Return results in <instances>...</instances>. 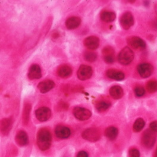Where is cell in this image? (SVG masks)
<instances>
[{
    "mask_svg": "<svg viewBox=\"0 0 157 157\" xmlns=\"http://www.w3.org/2000/svg\"><path fill=\"white\" fill-rule=\"evenodd\" d=\"M156 142L155 133L151 130H147L144 132L142 136V142L143 145L148 149L153 147Z\"/></svg>",
    "mask_w": 157,
    "mask_h": 157,
    "instance_id": "cell-3",
    "label": "cell"
},
{
    "mask_svg": "<svg viewBox=\"0 0 157 157\" xmlns=\"http://www.w3.org/2000/svg\"><path fill=\"white\" fill-rule=\"evenodd\" d=\"M106 74L109 78L117 81L123 80L125 77L124 74L122 71L115 69H109L107 71Z\"/></svg>",
    "mask_w": 157,
    "mask_h": 157,
    "instance_id": "cell-17",
    "label": "cell"
},
{
    "mask_svg": "<svg viewBox=\"0 0 157 157\" xmlns=\"http://www.w3.org/2000/svg\"><path fill=\"white\" fill-rule=\"evenodd\" d=\"M147 89L149 93H154L157 91V81L150 80L147 83Z\"/></svg>",
    "mask_w": 157,
    "mask_h": 157,
    "instance_id": "cell-27",
    "label": "cell"
},
{
    "mask_svg": "<svg viewBox=\"0 0 157 157\" xmlns=\"http://www.w3.org/2000/svg\"><path fill=\"white\" fill-rule=\"evenodd\" d=\"M36 118L41 122H44L48 120L51 116V111L49 108L42 107L37 109L35 111Z\"/></svg>",
    "mask_w": 157,
    "mask_h": 157,
    "instance_id": "cell-8",
    "label": "cell"
},
{
    "mask_svg": "<svg viewBox=\"0 0 157 157\" xmlns=\"http://www.w3.org/2000/svg\"><path fill=\"white\" fill-rule=\"evenodd\" d=\"M121 27L125 30L129 29L134 24V18L130 12L124 13L120 20Z\"/></svg>",
    "mask_w": 157,
    "mask_h": 157,
    "instance_id": "cell-6",
    "label": "cell"
},
{
    "mask_svg": "<svg viewBox=\"0 0 157 157\" xmlns=\"http://www.w3.org/2000/svg\"><path fill=\"white\" fill-rule=\"evenodd\" d=\"M31 109V106L30 104H27L25 105V107L24 108V111H23V121L26 124L28 123V120H29V117L30 111Z\"/></svg>",
    "mask_w": 157,
    "mask_h": 157,
    "instance_id": "cell-28",
    "label": "cell"
},
{
    "mask_svg": "<svg viewBox=\"0 0 157 157\" xmlns=\"http://www.w3.org/2000/svg\"><path fill=\"white\" fill-rule=\"evenodd\" d=\"M81 23L80 17L73 16L69 18L66 21V26L68 29H75L79 26Z\"/></svg>",
    "mask_w": 157,
    "mask_h": 157,
    "instance_id": "cell-20",
    "label": "cell"
},
{
    "mask_svg": "<svg viewBox=\"0 0 157 157\" xmlns=\"http://www.w3.org/2000/svg\"><path fill=\"white\" fill-rule=\"evenodd\" d=\"M155 11L157 12V4L156 5V6H155Z\"/></svg>",
    "mask_w": 157,
    "mask_h": 157,
    "instance_id": "cell-34",
    "label": "cell"
},
{
    "mask_svg": "<svg viewBox=\"0 0 157 157\" xmlns=\"http://www.w3.org/2000/svg\"><path fill=\"white\" fill-rule=\"evenodd\" d=\"M93 71L91 67L87 65H81L78 69L77 75L80 80H86L92 76Z\"/></svg>",
    "mask_w": 157,
    "mask_h": 157,
    "instance_id": "cell-7",
    "label": "cell"
},
{
    "mask_svg": "<svg viewBox=\"0 0 157 157\" xmlns=\"http://www.w3.org/2000/svg\"><path fill=\"white\" fill-rule=\"evenodd\" d=\"M154 67L149 63H142L138 66L137 71L139 75L143 78H147L153 73Z\"/></svg>",
    "mask_w": 157,
    "mask_h": 157,
    "instance_id": "cell-9",
    "label": "cell"
},
{
    "mask_svg": "<svg viewBox=\"0 0 157 157\" xmlns=\"http://www.w3.org/2000/svg\"><path fill=\"white\" fill-rule=\"evenodd\" d=\"M83 58L88 62L93 63L97 59V55L94 52L86 51L83 54Z\"/></svg>",
    "mask_w": 157,
    "mask_h": 157,
    "instance_id": "cell-26",
    "label": "cell"
},
{
    "mask_svg": "<svg viewBox=\"0 0 157 157\" xmlns=\"http://www.w3.org/2000/svg\"><path fill=\"white\" fill-rule=\"evenodd\" d=\"M135 95L137 97H142L145 94V90L142 86H136L134 90Z\"/></svg>",
    "mask_w": 157,
    "mask_h": 157,
    "instance_id": "cell-29",
    "label": "cell"
},
{
    "mask_svg": "<svg viewBox=\"0 0 157 157\" xmlns=\"http://www.w3.org/2000/svg\"><path fill=\"white\" fill-rule=\"evenodd\" d=\"M118 133V130L117 128H115L114 126L108 127L105 130V136L111 140H115L117 137Z\"/></svg>",
    "mask_w": 157,
    "mask_h": 157,
    "instance_id": "cell-21",
    "label": "cell"
},
{
    "mask_svg": "<svg viewBox=\"0 0 157 157\" xmlns=\"http://www.w3.org/2000/svg\"><path fill=\"white\" fill-rule=\"evenodd\" d=\"M111 106V103L105 101H101L96 105V108L99 112H104L108 109Z\"/></svg>",
    "mask_w": 157,
    "mask_h": 157,
    "instance_id": "cell-24",
    "label": "cell"
},
{
    "mask_svg": "<svg viewBox=\"0 0 157 157\" xmlns=\"http://www.w3.org/2000/svg\"><path fill=\"white\" fill-rule=\"evenodd\" d=\"M140 154L136 148H132L129 151V157H140Z\"/></svg>",
    "mask_w": 157,
    "mask_h": 157,
    "instance_id": "cell-30",
    "label": "cell"
},
{
    "mask_svg": "<svg viewBox=\"0 0 157 157\" xmlns=\"http://www.w3.org/2000/svg\"><path fill=\"white\" fill-rule=\"evenodd\" d=\"M16 142L20 147L27 145L29 143V138L27 133L23 130L19 132L16 136Z\"/></svg>",
    "mask_w": 157,
    "mask_h": 157,
    "instance_id": "cell-16",
    "label": "cell"
},
{
    "mask_svg": "<svg viewBox=\"0 0 157 157\" xmlns=\"http://www.w3.org/2000/svg\"><path fill=\"white\" fill-rule=\"evenodd\" d=\"M55 134L59 139H65L70 136L71 131L70 129L66 126L59 125L55 128Z\"/></svg>",
    "mask_w": 157,
    "mask_h": 157,
    "instance_id": "cell-11",
    "label": "cell"
},
{
    "mask_svg": "<svg viewBox=\"0 0 157 157\" xmlns=\"http://www.w3.org/2000/svg\"><path fill=\"white\" fill-rule=\"evenodd\" d=\"M77 157H88V154L86 151H80L77 155Z\"/></svg>",
    "mask_w": 157,
    "mask_h": 157,
    "instance_id": "cell-32",
    "label": "cell"
},
{
    "mask_svg": "<svg viewBox=\"0 0 157 157\" xmlns=\"http://www.w3.org/2000/svg\"><path fill=\"white\" fill-rule=\"evenodd\" d=\"M82 137L89 142H97L101 137V133L96 128H89L82 133Z\"/></svg>",
    "mask_w": 157,
    "mask_h": 157,
    "instance_id": "cell-4",
    "label": "cell"
},
{
    "mask_svg": "<svg viewBox=\"0 0 157 157\" xmlns=\"http://www.w3.org/2000/svg\"><path fill=\"white\" fill-rule=\"evenodd\" d=\"M134 59V53L129 47H124L122 49L118 56V60L123 65H128L130 64Z\"/></svg>",
    "mask_w": 157,
    "mask_h": 157,
    "instance_id": "cell-2",
    "label": "cell"
},
{
    "mask_svg": "<svg viewBox=\"0 0 157 157\" xmlns=\"http://www.w3.org/2000/svg\"><path fill=\"white\" fill-rule=\"evenodd\" d=\"M154 157H157V149H155V153H154Z\"/></svg>",
    "mask_w": 157,
    "mask_h": 157,
    "instance_id": "cell-33",
    "label": "cell"
},
{
    "mask_svg": "<svg viewBox=\"0 0 157 157\" xmlns=\"http://www.w3.org/2000/svg\"><path fill=\"white\" fill-rule=\"evenodd\" d=\"M73 113L74 116L80 121L87 120L92 116V113L90 110L80 107H76L74 108Z\"/></svg>",
    "mask_w": 157,
    "mask_h": 157,
    "instance_id": "cell-5",
    "label": "cell"
},
{
    "mask_svg": "<svg viewBox=\"0 0 157 157\" xmlns=\"http://www.w3.org/2000/svg\"><path fill=\"white\" fill-rule=\"evenodd\" d=\"M145 126V121L142 118H139L136 120L133 124V128L135 132H140Z\"/></svg>",
    "mask_w": 157,
    "mask_h": 157,
    "instance_id": "cell-23",
    "label": "cell"
},
{
    "mask_svg": "<svg viewBox=\"0 0 157 157\" xmlns=\"http://www.w3.org/2000/svg\"><path fill=\"white\" fill-rule=\"evenodd\" d=\"M109 94L113 99H119L123 97V89L118 85L113 86L109 89Z\"/></svg>",
    "mask_w": 157,
    "mask_h": 157,
    "instance_id": "cell-18",
    "label": "cell"
},
{
    "mask_svg": "<svg viewBox=\"0 0 157 157\" xmlns=\"http://www.w3.org/2000/svg\"><path fill=\"white\" fill-rule=\"evenodd\" d=\"M116 14L113 11H103L101 14V20L107 23L113 21L114 20L116 19Z\"/></svg>",
    "mask_w": 157,
    "mask_h": 157,
    "instance_id": "cell-22",
    "label": "cell"
},
{
    "mask_svg": "<svg viewBox=\"0 0 157 157\" xmlns=\"http://www.w3.org/2000/svg\"><path fill=\"white\" fill-rule=\"evenodd\" d=\"M83 44L85 46L90 50L97 49L99 45V40L95 36H90L84 40Z\"/></svg>",
    "mask_w": 157,
    "mask_h": 157,
    "instance_id": "cell-12",
    "label": "cell"
},
{
    "mask_svg": "<svg viewBox=\"0 0 157 157\" xmlns=\"http://www.w3.org/2000/svg\"><path fill=\"white\" fill-rule=\"evenodd\" d=\"M128 44L136 49H144L146 48V43L142 39L137 36H131L127 39Z\"/></svg>",
    "mask_w": 157,
    "mask_h": 157,
    "instance_id": "cell-10",
    "label": "cell"
},
{
    "mask_svg": "<svg viewBox=\"0 0 157 157\" xmlns=\"http://www.w3.org/2000/svg\"><path fill=\"white\" fill-rule=\"evenodd\" d=\"M55 86V83L52 80H46L39 83L38 85V88L40 93L45 94L54 88Z\"/></svg>",
    "mask_w": 157,
    "mask_h": 157,
    "instance_id": "cell-13",
    "label": "cell"
},
{
    "mask_svg": "<svg viewBox=\"0 0 157 157\" xmlns=\"http://www.w3.org/2000/svg\"><path fill=\"white\" fill-rule=\"evenodd\" d=\"M103 58L107 64H112L114 62V51L111 47H107L102 50Z\"/></svg>",
    "mask_w": 157,
    "mask_h": 157,
    "instance_id": "cell-14",
    "label": "cell"
},
{
    "mask_svg": "<svg viewBox=\"0 0 157 157\" xmlns=\"http://www.w3.org/2000/svg\"><path fill=\"white\" fill-rule=\"evenodd\" d=\"M58 75L61 78H69L72 73V69L67 64H64L59 67L57 70Z\"/></svg>",
    "mask_w": 157,
    "mask_h": 157,
    "instance_id": "cell-19",
    "label": "cell"
},
{
    "mask_svg": "<svg viewBox=\"0 0 157 157\" xmlns=\"http://www.w3.org/2000/svg\"><path fill=\"white\" fill-rule=\"evenodd\" d=\"M150 130H151L153 132L157 133V121H154L150 123L149 125Z\"/></svg>",
    "mask_w": 157,
    "mask_h": 157,
    "instance_id": "cell-31",
    "label": "cell"
},
{
    "mask_svg": "<svg viewBox=\"0 0 157 157\" xmlns=\"http://www.w3.org/2000/svg\"><path fill=\"white\" fill-rule=\"evenodd\" d=\"M52 136L49 130L46 128H40L37 135V145L41 151H47L51 145Z\"/></svg>",
    "mask_w": 157,
    "mask_h": 157,
    "instance_id": "cell-1",
    "label": "cell"
},
{
    "mask_svg": "<svg viewBox=\"0 0 157 157\" xmlns=\"http://www.w3.org/2000/svg\"><path fill=\"white\" fill-rule=\"evenodd\" d=\"M11 121L9 118H4L1 121V130L2 132H7L10 129Z\"/></svg>",
    "mask_w": 157,
    "mask_h": 157,
    "instance_id": "cell-25",
    "label": "cell"
},
{
    "mask_svg": "<svg viewBox=\"0 0 157 157\" xmlns=\"http://www.w3.org/2000/svg\"><path fill=\"white\" fill-rule=\"evenodd\" d=\"M28 76L30 80L40 78L42 77V71L39 66L38 64L32 65L29 70Z\"/></svg>",
    "mask_w": 157,
    "mask_h": 157,
    "instance_id": "cell-15",
    "label": "cell"
}]
</instances>
